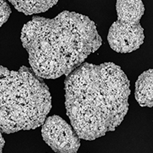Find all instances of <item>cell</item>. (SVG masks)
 Instances as JSON below:
<instances>
[{
	"label": "cell",
	"instance_id": "6da1fadb",
	"mask_svg": "<svg viewBox=\"0 0 153 153\" xmlns=\"http://www.w3.org/2000/svg\"><path fill=\"white\" fill-rule=\"evenodd\" d=\"M130 82L120 66L83 63L66 76L65 107L80 139L94 140L114 131L129 110Z\"/></svg>",
	"mask_w": 153,
	"mask_h": 153
},
{
	"label": "cell",
	"instance_id": "7a4b0ae2",
	"mask_svg": "<svg viewBox=\"0 0 153 153\" xmlns=\"http://www.w3.org/2000/svg\"><path fill=\"white\" fill-rule=\"evenodd\" d=\"M21 42L35 74L56 79L80 66L100 48L102 38L87 16L64 11L54 19L34 16L23 26Z\"/></svg>",
	"mask_w": 153,
	"mask_h": 153
},
{
	"label": "cell",
	"instance_id": "3957f363",
	"mask_svg": "<svg viewBox=\"0 0 153 153\" xmlns=\"http://www.w3.org/2000/svg\"><path fill=\"white\" fill-rule=\"evenodd\" d=\"M48 86L30 68L0 65V131L14 133L43 125L51 109Z\"/></svg>",
	"mask_w": 153,
	"mask_h": 153
},
{
	"label": "cell",
	"instance_id": "277c9868",
	"mask_svg": "<svg viewBox=\"0 0 153 153\" xmlns=\"http://www.w3.org/2000/svg\"><path fill=\"white\" fill-rule=\"evenodd\" d=\"M116 7L118 19L109 30L108 42L117 52H132L144 43V29L140 25L144 4L141 0H118Z\"/></svg>",
	"mask_w": 153,
	"mask_h": 153
},
{
	"label": "cell",
	"instance_id": "5b68a950",
	"mask_svg": "<svg viewBox=\"0 0 153 153\" xmlns=\"http://www.w3.org/2000/svg\"><path fill=\"white\" fill-rule=\"evenodd\" d=\"M42 136L56 153H76L80 148V138L73 127L57 115L46 118L42 125Z\"/></svg>",
	"mask_w": 153,
	"mask_h": 153
},
{
	"label": "cell",
	"instance_id": "8992f818",
	"mask_svg": "<svg viewBox=\"0 0 153 153\" xmlns=\"http://www.w3.org/2000/svg\"><path fill=\"white\" fill-rule=\"evenodd\" d=\"M135 97L143 107H152L153 71L149 69L143 72L136 82Z\"/></svg>",
	"mask_w": 153,
	"mask_h": 153
},
{
	"label": "cell",
	"instance_id": "52a82bcc",
	"mask_svg": "<svg viewBox=\"0 0 153 153\" xmlns=\"http://www.w3.org/2000/svg\"><path fill=\"white\" fill-rule=\"evenodd\" d=\"M10 3L17 9L19 12L24 13L25 16H31L34 14H38L45 12L52 8L58 2L57 0H32V1H18V0H10Z\"/></svg>",
	"mask_w": 153,
	"mask_h": 153
},
{
	"label": "cell",
	"instance_id": "ba28073f",
	"mask_svg": "<svg viewBox=\"0 0 153 153\" xmlns=\"http://www.w3.org/2000/svg\"><path fill=\"white\" fill-rule=\"evenodd\" d=\"M12 13V9L9 3L5 0H0V28L7 22Z\"/></svg>",
	"mask_w": 153,
	"mask_h": 153
},
{
	"label": "cell",
	"instance_id": "9c48e42d",
	"mask_svg": "<svg viewBox=\"0 0 153 153\" xmlns=\"http://www.w3.org/2000/svg\"><path fill=\"white\" fill-rule=\"evenodd\" d=\"M4 146H5V140L2 137V132L0 131V153H3Z\"/></svg>",
	"mask_w": 153,
	"mask_h": 153
}]
</instances>
